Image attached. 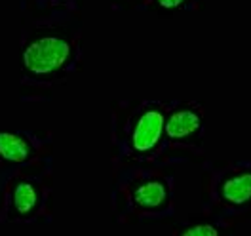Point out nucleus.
<instances>
[{
  "mask_svg": "<svg viewBox=\"0 0 251 236\" xmlns=\"http://www.w3.org/2000/svg\"><path fill=\"white\" fill-rule=\"evenodd\" d=\"M69 53L71 48L63 38L44 36L27 46L23 53V63L34 75H50L65 65Z\"/></svg>",
  "mask_w": 251,
  "mask_h": 236,
  "instance_id": "f257e3e1",
  "label": "nucleus"
},
{
  "mask_svg": "<svg viewBox=\"0 0 251 236\" xmlns=\"http://www.w3.org/2000/svg\"><path fill=\"white\" fill-rule=\"evenodd\" d=\"M164 116L158 110H149L145 112L133 131V147L137 151H151L158 143L162 131H164Z\"/></svg>",
  "mask_w": 251,
  "mask_h": 236,
  "instance_id": "f03ea898",
  "label": "nucleus"
},
{
  "mask_svg": "<svg viewBox=\"0 0 251 236\" xmlns=\"http://www.w3.org/2000/svg\"><path fill=\"white\" fill-rule=\"evenodd\" d=\"M198 126H200L198 114H194L192 110H177L168 118V122L164 124V130L173 139H183L190 133H194Z\"/></svg>",
  "mask_w": 251,
  "mask_h": 236,
  "instance_id": "7ed1b4c3",
  "label": "nucleus"
},
{
  "mask_svg": "<svg viewBox=\"0 0 251 236\" xmlns=\"http://www.w3.org/2000/svg\"><path fill=\"white\" fill-rule=\"evenodd\" d=\"M223 196L232 204H244L251 198V173L228 179L223 185Z\"/></svg>",
  "mask_w": 251,
  "mask_h": 236,
  "instance_id": "20e7f679",
  "label": "nucleus"
},
{
  "mask_svg": "<svg viewBox=\"0 0 251 236\" xmlns=\"http://www.w3.org/2000/svg\"><path fill=\"white\" fill-rule=\"evenodd\" d=\"M0 157L10 162H23L29 157V145L19 135L2 131L0 133Z\"/></svg>",
  "mask_w": 251,
  "mask_h": 236,
  "instance_id": "39448f33",
  "label": "nucleus"
},
{
  "mask_svg": "<svg viewBox=\"0 0 251 236\" xmlns=\"http://www.w3.org/2000/svg\"><path fill=\"white\" fill-rule=\"evenodd\" d=\"M166 200V189L162 183L151 181L135 190V202L143 208H156Z\"/></svg>",
  "mask_w": 251,
  "mask_h": 236,
  "instance_id": "423d86ee",
  "label": "nucleus"
},
{
  "mask_svg": "<svg viewBox=\"0 0 251 236\" xmlns=\"http://www.w3.org/2000/svg\"><path fill=\"white\" fill-rule=\"evenodd\" d=\"M36 200H38L36 190L29 183H19L14 190V204L19 213H29L36 204Z\"/></svg>",
  "mask_w": 251,
  "mask_h": 236,
  "instance_id": "0eeeda50",
  "label": "nucleus"
},
{
  "mask_svg": "<svg viewBox=\"0 0 251 236\" xmlns=\"http://www.w3.org/2000/svg\"><path fill=\"white\" fill-rule=\"evenodd\" d=\"M183 236H219V233H217V229H213L209 225H196V227L187 229Z\"/></svg>",
  "mask_w": 251,
  "mask_h": 236,
  "instance_id": "6e6552de",
  "label": "nucleus"
},
{
  "mask_svg": "<svg viewBox=\"0 0 251 236\" xmlns=\"http://www.w3.org/2000/svg\"><path fill=\"white\" fill-rule=\"evenodd\" d=\"M158 4L164 8H177L179 4H183V0H158Z\"/></svg>",
  "mask_w": 251,
  "mask_h": 236,
  "instance_id": "1a4fd4ad",
  "label": "nucleus"
}]
</instances>
